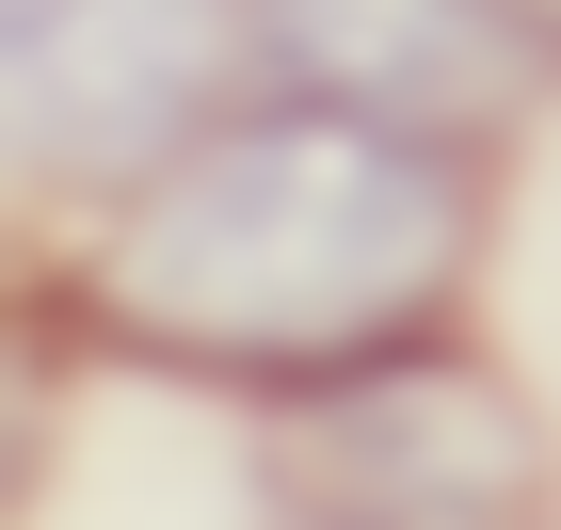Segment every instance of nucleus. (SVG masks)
Segmentation results:
<instances>
[{
    "mask_svg": "<svg viewBox=\"0 0 561 530\" xmlns=\"http://www.w3.org/2000/svg\"><path fill=\"white\" fill-rule=\"evenodd\" d=\"M481 241V161L449 129L386 113H241L193 129L96 241L113 338L225 370V386H321L369 353H417V322L466 290Z\"/></svg>",
    "mask_w": 561,
    "mask_h": 530,
    "instance_id": "1",
    "label": "nucleus"
},
{
    "mask_svg": "<svg viewBox=\"0 0 561 530\" xmlns=\"http://www.w3.org/2000/svg\"><path fill=\"white\" fill-rule=\"evenodd\" d=\"M546 418L466 353H369L257 402V530H546Z\"/></svg>",
    "mask_w": 561,
    "mask_h": 530,
    "instance_id": "2",
    "label": "nucleus"
},
{
    "mask_svg": "<svg viewBox=\"0 0 561 530\" xmlns=\"http://www.w3.org/2000/svg\"><path fill=\"white\" fill-rule=\"evenodd\" d=\"M241 0H0V81H16V161L33 177H161L209 129Z\"/></svg>",
    "mask_w": 561,
    "mask_h": 530,
    "instance_id": "3",
    "label": "nucleus"
},
{
    "mask_svg": "<svg viewBox=\"0 0 561 530\" xmlns=\"http://www.w3.org/2000/svg\"><path fill=\"white\" fill-rule=\"evenodd\" d=\"M241 33L321 113H386V129H449V145L497 129L561 48L529 0H241Z\"/></svg>",
    "mask_w": 561,
    "mask_h": 530,
    "instance_id": "4",
    "label": "nucleus"
},
{
    "mask_svg": "<svg viewBox=\"0 0 561 530\" xmlns=\"http://www.w3.org/2000/svg\"><path fill=\"white\" fill-rule=\"evenodd\" d=\"M529 16H546V33H561V0H529Z\"/></svg>",
    "mask_w": 561,
    "mask_h": 530,
    "instance_id": "5",
    "label": "nucleus"
}]
</instances>
